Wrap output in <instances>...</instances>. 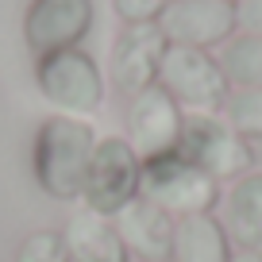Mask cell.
I'll return each instance as SVG.
<instances>
[{
  "label": "cell",
  "instance_id": "9c48e42d",
  "mask_svg": "<svg viewBox=\"0 0 262 262\" xmlns=\"http://www.w3.org/2000/svg\"><path fill=\"white\" fill-rule=\"evenodd\" d=\"M181 112L162 89H147L139 97H131V108H127V143L131 150L139 155V162H150V158H162L170 150H178V139H181Z\"/></svg>",
  "mask_w": 262,
  "mask_h": 262
},
{
  "label": "cell",
  "instance_id": "2e32d148",
  "mask_svg": "<svg viewBox=\"0 0 262 262\" xmlns=\"http://www.w3.org/2000/svg\"><path fill=\"white\" fill-rule=\"evenodd\" d=\"M224 123L243 139H262V89H231L224 100Z\"/></svg>",
  "mask_w": 262,
  "mask_h": 262
},
{
  "label": "cell",
  "instance_id": "3957f363",
  "mask_svg": "<svg viewBox=\"0 0 262 262\" xmlns=\"http://www.w3.org/2000/svg\"><path fill=\"white\" fill-rule=\"evenodd\" d=\"M158 89L185 112H212L228 100L224 70L208 50L193 47H166L162 70H158Z\"/></svg>",
  "mask_w": 262,
  "mask_h": 262
},
{
  "label": "cell",
  "instance_id": "ba28073f",
  "mask_svg": "<svg viewBox=\"0 0 262 262\" xmlns=\"http://www.w3.org/2000/svg\"><path fill=\"white\" fill-rule=\"evenodd\" d=\"M93 27V0H31L24 16V39L35 58L74 50Z\"/></svg>",
  "mask_w": 262,
  "mask_h": 262
},
{
  "label": "cell",
  "instance_id": "d6986e66",
  "mask_svg": "<svg viewBox=\"0 0 262 262\" xmlns=\"http://www.w3.org/2000/svg\"><path fill=\"white\" fill-rule=\"evenodd\" d=\"M235 27L262 39V0H235Z\"/></svg>",
  "mask_w": 262,
  "mask_h": 262
},
{
  "label": "cell",
  "instance_id": "5bb4252c",
  "mask_svg": "<svg viewBox=\"0 0 262 262\" xmlns=\"http://www.w3.org/2000/svg\"><path fill=\"white\" fill-rule=\"evenodd\" d=\"M228 235L212 216H185L173 224L170 262H228Z\"/></svg>",
  "mask_w": 262,
  "mask_h": 262
},
{
  "label": "cell",
  "instance_id": "ffe728a7",
  "mask_svg": "<svg viewBox=\"0 0 262 262\" xmlns=\"http://www.w3.org/2000/svg\"><path fill=\"white\" fill-rule=\"evenodd\" d=\"M228 262H262V251H235Z\"/></svg>",
  "mask_w": 262,
  "mask_h": 262
},
{
  "label": "cell",
  "instance_id": "8992f818",
  "mask_svg": "<svg viewBox=\"0 0 262 262\" xmlns=\"http://www.w3.org/2000/svg\"><path fill=\"white\" fill-rule=\"evenodd\" d=\"M139 178H143V162L131 150L127 139H120V135L100 139L93 166H89V178H85V193H81L85 208L112 220L123 205H131L139 196Z\"/></svg>",
  "mask_w": 262,
  "mask_h": 262
},
{
  "label": "cell",
  "instance_id": "ac0fdd59",
  "mask_svg": "<svg viewBox=\"0 0 262 262\" xmlns=\"http://www.w3.org/2000/svg\"><path fill=\"white\" fill-rule=\"evenodd\" d=\"M173 0H116V12H120L127 24H158L166 8Z\"/></svg>",
  "mask_w": 262,
  "mask_h": 262
},
{
  "label": "cell",
  "instance_id": "7a4b0ae2",
  "mask_svg": "<svg viewBox=\"0 0 262 262\" xmlns=\"http://www.w3.org/2000/svg\"><path fill=\"white\" fill-rule=\"evenodd\" d=\"M139 196L158 205L166 216L185 220V216H208V208L220 201V181L205 173L196 162H189L181 150H170L162 158L143 162Z\"/></svg>",
  "mask_w": 262,
  "mask_h": 262
},
{
  "label": "cell",
  "instance_id": "6da1fadb",
  "mask_svg": "<svg viewBox=\"0 0 262 262\" xmlns=\"http://www.w3.org/2000/svg\"><path fill=\"white\" fill-rule=\"evenodd\" d=\"M97 135L85 120L74 116H50L39 127L35 139V178L39 189L58 201H77L85 193L93 155H97Z\"/></svg>",
  "mask_w": 262,
  "mask_h": 262
},
{
  "label": "cell",
  "instance_id": "7c38bea8",
  "mask_svg": "<svg viewBox=\"0 0 262 262\" xmlns=\"http://www.w3.org/2000/svg\"><path fill=\"white\" fill-rule=\"evenodd\" d=\"M62 239L70 251V262H127V247H123L116 224L85 205L70 216Z\"/></svg>",
  "mask_w": 262,
  "mask_h": 262
},
{
  "label": "cell",
  "instance_id": "4fadbf2b",
  "mask_svg": "<svg viewBox=\"0 0 262 262\" xmlns=\"http://www.w3.org/2000/svg\"><path fill=\"white\" fill-rule=\"evenodd\" d=\"M224 235L239 251H262V173L251 170L228 189Z\"/></svg>",
  "mask_w": 262,
  "mask_h": 262
},
{
  "label": "cell",
  "instance_id": "30bf717a",
  "mask_svg": "<svg viewBox=\"0 0 262 262\" xmlns=\"http://www.w3.org/2000/svg\"><path fill=\"white\" fill-rule=\"evenodd\" d=\"M170 47L208 50L235 31V4L231 0H173L158 16Z\"/></svg>",
  "mask_w": 262,
  "mask_h": 262
},
{
  "label": "cell",
  "instance_id": "277c9868",
  "mask_svg": "<svg viewBox=\"0 0 262 262\" xmlns=\"http://www.w3.org/2000/svg\"><path fill=\"white\" fill-rule=\"evenodd\" d=\"M35 77H39V89L50 104L62 108V116H81L97 112L100 100H104V77H100V66L93 62L85 50H58V54L39 58L35 66Z\"/></svg>",
  "mask_w": 262,
  "mask_h": 262
},
{
  "label": "cell",
  "instance_id": "8fae6325",
  "mask_svg": "<svg viewBox=\"0 0 262 262\" xmlns=\"http://www.w3.org/2000/svg\"><path fill=\"white\" fill-rule=\"evenodd\" d=\"M116 231H120L123 247L135 251L143 262H170L173 247V216H166L158 205H150L147 196H135L131 205H123L112 216Z\"/></svg>",
  "mask_w": 262,
  "mask_h": 262
},
{
  "label": "cell",
  "instance_id": "52a82bcc",
  "mask_svg": "<svg viewBox=\"0 0 262 262\" xmlns=\"http://www.w3.org/2000/svg\"><path fill=\"white\" fill-rule=\"evenodd\" d=\"M166 47L170 42H166L158 24H127V31L112 42V54H108L112 85L123 97H139V93L155 89Z\"/></svg>",
  "mask_w": 262,
  "mask_h": 262
},
{
  "label": "cell",
  "instance_id": "5b68a950",
  "mask_svg": "<svg viewBox=\"0 0 262 262\" xmlns=\"http://www.w3.org/2000/svg\"><path fill=\"white\" fill-rule=\"evenodd\" d=\"M178 150L189 162H196L205 173H212L216 181L220 178H243L254 166V155H251V147H247V139L235 135V131L212 112H185Z\"/></svg>",
  "mask_w": 262,
  "mask_h": 262
},
{
  "label": "cell",
  "instance_id": "9a60e30c",
  "mask_svg": "<svg viewBox=\"0 0 262 262\" xmlns=\"http://www.w3.org/2000/svg\"><path fill=\"white\" fill-rule=\"evenodd\" d=\"M224 70V81L235 89H262V39L254 35H239L224 47V54L216 58Z\"/></svg>",
  "mask_w": 262,
  "mask_h": 262
},
{
  "label": "cell",
  "instance_id": "44dd1931",
  "mask_svg": "<svg viewBox=\"0 0 262 262\" xmlns=\"http://www.w3.org/2000/svg\"><path fill=\"white\" fill-rule=\"evenodd\" d=\"M231 4H235V0H231Z\"/></svg>",
  "mask_w": 262,
  "mask_h": 262
},
{
  "label": "cell",
  "instance_id": "e0dca14e",
  "mask_svg": "<svg viewBox=\"0 0 262 262\" xmlns=\"http://www.w3.org/2000/svg\"><path fill=\"white\" fill-rule=\"evenodd\" d=\"M16 262H70L62 231H35L16 251Z\"/></svg>",
  "mask_w": 262,
  "mask_h": 262
}]
</instances>
